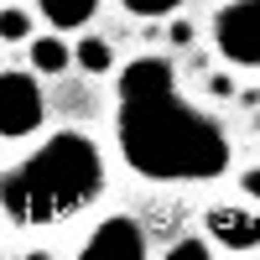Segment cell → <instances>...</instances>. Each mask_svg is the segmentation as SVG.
<instances>
[{"label": "cell", "mask_w": 260, "mask_h": 260, "mask_svg": "<svg viewBox=\"0 0 260 260\" xmlns=\"http://www.w3.org/2000/svg\"><path fill=\"white\" fill-rule=\"evenodd\" d=\"M208 89L219 94V99H229V94H234V83H229V78H208Z\"/></svg>", "instance_id": "obj_14"}, {"label": "cell", "mask_w": 260, "mask_h": 260, "mask_svg": "<svg viewBox=\"0 0 260 260\" xmlns=\"http://www.w3.org/2000/svg\"><path fill=\"white\" fill-rule=\"evenodd\" d=\"M31 31V16L26 11H0V42H21Z\"/></svg>", "instance_id": "obj_11"}, {"label": "cell", "mask_w": 260, "mask_h": 260, "mask_svg": "<svg viewBox=\"0 0 260 260\" xmlns=\"http://www.w3.org/2000/svg\"><path fill=\"white\" fill-rule=\"evenodd\" d=\"M141 255H146V229L130 213H110L78 250V260H141Z\"/></svg>", "instance_id": "obj_5"}, {"label": "cell", "mask_w": 260, "mask_h": 260, "mask_svg": "<svg viewBox=\"0 0 260 260\" xmlns=\"http://www.w3.org/2000/svg\"><path fill=\"white\" fill-rule=\"evenodd\" d=\"M213 42L234 68H255L260 62V0H229L213 16Z\"/></svg>", "instance_id": "obj_4"}, {"label": "cell", "mask_w": 260, "mask_h": 260, "mask_svg": "<svg viewBox=\"0 0 260 260\" xmlns=\"http://www.w3.org/2000/svg\"><path fill=\"white\" fill-rule=\"evenodd\" d=\"M120 156L130 172L151 182H213L229 167V136L224 125L192 110L177 94V73L167 57H136L120 68Z\"/></svg>", "instance_id": "obj_1"}, {"label": "cell", "mask_w": 260, "mask_h": 260, "mask_svg": "<svg viewBox=\"0 0 260 260\" xmlns=\"http://www.w3.org/2000/svg\"><path fill=\"white\" fill-rule=\"evenodd\" d=\"M240 192H245V198H260V172H255V167H245V177H240Z\"/></svg>", "instance_id": "obj_13"}, {"label": "cell", "mask_w": 260, "mask_h": 260, "mask_svg": "<svg viewBox=\"0 0 260 260\" xmlns=\"http://www.w3.org/2000/svg\"><path fill=\"white\" fill-rule=\"evenodd\" d=\"M104 192V156L89 136L57 130L21 167L0 172V208L21 229H52Z\"/></svg>", "instance_id": "obj_2"}, {"label": "cell", "mask_w": 260, "mask_h": 260, "mask_svg": "<svg viewBox=\"0 0 260 260\" xmlns=\"http://www.w3.org/2000/svg\"><path fill=\"white\" fill-rule=\"evenodd\" d=\"M208 234H213V245H224V250H255V208L250 203L213 208L208 213Z\"/></svg>", "instance_id": "obj_6"}, {"label": "cell", "mask_w": 260, "mask_h": 260, "mask_svg": "<svg viewBox=\"0 0 260 260\" xmlns=\"http://www.w3.org/2000/svg\"><path fill=\"white\" fill-rule=\"evenodd\" d=\"M42 115H47V104H42L37 78L21 68H6L0 73V141H26L42 125Z\"/></svg>", "instance_id": "obj_3"}, {"label": "cell", "mask_w": 260, "mask_h": 260, "mask_svg": "<svg viewBox=\"0 0 260 260\" xmlns=\"http://www.w3.org/2000/svg\"><path fill=\"white\" fill-rule=\"evenodd\" d=\"M31 62H37V73H62L73 62V47L57 42V37H37L31 42Z\"/></svg>", "instance_id": "obj_8"}, {"label": "cell", "mask_w": 260, "mask_h": 260, "mask_svg": "<svg viewBox=\"0 0 260 260\" xmlns=\"http://www.w3.org/2000/svg\"><path fill=\"white\" fill-rule=\"evenodd\" d=\"M120 6L130 11V16H141V21H161V16H172L182 6V0H120Z\"/></svg>", "instance_id": "obj_10"}, {"label": "cell", "mask_w": 260, "mask_h": 260, "mask_svg": "<svg viewBox=\"0 0 260 260\" xmlns=\"http://www.w3.org/2000/svg\"><path fill=\"white\" fill-rule=\"evenodd\" d=\"M167 260H208V245L203 240H177L167 250Z\"/></svg>", "instance_id": "obj_12"}, {"label": "cell", "mask_w": 260, "mask_h": 260, "mask_svg": "<svg viewBox=\"0 0 260 260\" xmlns=\"http://www.w3.org/2000/svg\"><path fill=\"white\" fill-rule=\"evenodd\" d=\"M99 6H104V0H37V11L47 16L52 31H78V26H89Z\"/></svg>", "instance_id": "obj_7"}, {"label": "cell", "mask_w": 260, "mask_h": 260, "mask_svg": "<svg viewBox=\"0 0 260 260\" xmlns=\"http://www.w3.org/2000/svg\"><path fill=\"white\" fill-rule=\"evenodd\" d=\"M78 68H89V73H110L115 68V47L104 37H78Z\"/></svg>", "instance_id": "obj_9"}]
</instances>
